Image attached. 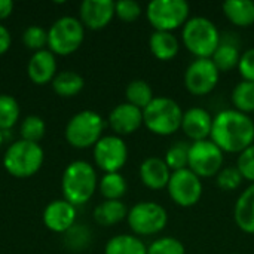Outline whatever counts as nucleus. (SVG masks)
<instances>
[{
  "label": "nucleus",
  "mask_w": 254,
  "mask_h": 254,
  "mask_svg": "<svg viewBox=\"0 0 254 254\" xmlns=\"http://www.w3.org/2000/svg\"><path fill=\"white\" fill-rule=\"evenodd\" d=\"M76 222V207L65 199L49 202L43 211L45 226L57 234H65Z\"/></svg>",
  "instance_id": "obj_17"
},
{
  "label": "nucleus",
  "mask_w": 254,
  "mask_h": 254,
  "mask_svg": "<svg viewBox=\"0 0 254 254\" xmlns=\"http://www.w3.org/2000/svg\"><path fill=\"white\" fill-rule=\"evenodd\" d=\"M107 122L115 135H129L143 125V110L125 101L112 109Z\"/></svg>",
  "instance_id": "obj_14"
},
{
  "label": "nucleus",
  "mask_w": 254,
  "mask_h": 254,
  "mask_svg": "<svg viewBox=\"0 0 254 254\" xmlns=\"http://www.w3.org/2000/svg\"><path fill=\"white\" fill-rule=\"evenodd\" d=\"M22 43L33 52L42 51L48 45V31L40 25H30L22 33Z\"/></svg>",
  "instance_id": "obj_36"
},
{
  "label": "nucleus",
  "mask_w": 254,
  "mask_h": 254,
  "mask_svg": "<svg viewBox=\"0 0 254 254\" xmlns=\"http://www.w3.org/2000/svg\"><path fill=\"white\" fill-rule=\"evenodd\" d=\"M27 73L30 80L36 85H45L52 82L57 74L55 54L49 49L33 52L27 65Z\"/></svg>",
  "instance_id": "obj_19"
},
{
  "label": "nucleus",
  "mask_w": 254,
  "mask_h": 254,
  "mask_svg": "<svg viewBox=\"0 0 254 254\" xmlns=\"http://www.w3.org/2000/svg\"><path fill=\"white\" fill-rule=\"evenodd\" d=\"M91 241V232L85 225H73L67 232L64 243L73 252H83Z\"/></svg>",
  "instance_id": "obj_33"
},
{
  "label": "nucleus",
  "mask_w": 254,
  "mask_h": 254,
  "mask_svg": "<svg viewBox=\"0 0 254 254\" xmlns=\"http://www.w3.org/2000/svg\"><path fill=\"white\" fill-rule=\"evenodd\" d=\"M237 68L243 80L254 82V48H249L241 54Z\"/></svg>",
  "instance_id": "obj_39"
},
{
  "label": "nucleus",
  "mask_w": 254,
  "mask_h": 254,
  "mask_svg": "<svg viewBox=\"0 0 254 254\" xmlns=\"http://www.w3.org/2000/svg\"><path fill=\"white\" fill-rule=\"evenodd\" d=\"M237 168L244 180L254 183V143L238 155Z\"/></svg>",
  "instance_id": "obj_38"
},
{
  "label": "nucleus",
  "mask_w": 254,
  "mask_h": 254,
  "mask_svg": "<svg viewBox=\"0 0 254 254\" xmlns=\"http://www.w3.org/2000/svg\"><path fill=\"white\" fill-rule=\"evenodd\" d=\"M183 110L180 104L168 97H155L152 103L143 109V125L155 135L168 137L180 131Z\"/></svg>",
  "instance_id": "obj_4"
},
{
  "label": "nucleus",
  "mask_w": 254,
  "mask_h": 254,
  "mask_svg": "<svg viewBox=\"0 0 254 254\" xmlns=\"http://www.w3.org/2000/svg\"><path fill=\"white\" fill-rule=\"evenodd\" d=\"M127 222L135 237H153L168 225V213L158 202L141 201L128 210Z\"/></svg>",
  "instance_id": "obj_7"
},
{
  "label": "nucleus",
  "mask_w": 254,
  "mask_h": 254,
  "mask_svg": "<svg viewBox=\"0 0 254 254\" xmlns=\"http://www.w3.org/2000/svg\"><path fill=\"white\" fill-rule=\"evenodd\" d=\"M149 49L159 61H171L179 55L180 42L170 31H153L149 37Z\"/></svg>",
  "instance_id": "obj_21"
},
{
  "label": "nucleus",
  "mask_w": 254,
  "mask_h": 254,
  "mask_svg": "<svg viewBox=\"0 0 254 254\" xmlns=\"http://www.w3.org/2000/svg\"><path fill=\"white\" fill-rule=\"evenodd\" d=\"M241 51H240V45L237 42H234L232 39H223L220 40L219 48L216 49V52L211 57V61L214 63V65L217 67V70L222 71H231L232 68L238 67L240 58H241Z\"/></svg>",
  "instance_id": "obj_24"
},
{
  "label": "nucleus",
  "mask_w": 254,
  "mask_h": 254,
  "mask_svg": "<svg viewBox=\"0 0 254 254\" xmlns=\"http://www.w3.org/2000/svg\"><path fill=\"white\" fill-rule=\"evenodd\" d=\"M45 132H46V124L37 115H30V116L24 118L21 128H19L21 140L31 141V143L40 141L43 138Z\"/></svg>",
  "instance_id": "obj_31"
},
{
  "label": "nucleus",
  "mask_w": 254,
  "mask_h": 254,
  "mask_svg": "<svg viewBox=\"0 0 254 254\" xmlns=\"http://www.w3.org/2000/svg\"><path fill=\"white\" fill-rule=\"evenodd\" d=\"M190 13L186 0H153L146 7V16L155 31H170L183 27Z\"/></svg>",
  "instance_id": "obj_8"
},
{
  "label": "nucleus",
  "mask_w": 254,
  "mask_h": 254,
  "mask_svg": "<svg viewBox=\"0 0 254 254\" xmlns=\"http://www.w3.org/2000/svg\"><path fill=\"white\" fill-rule=\"evenodd\" d=\"M222 10L235 27L247 28L254 24V1L252 0H226L222 4Z\"/></svg>",
  "instance_id": "obj_22"
},
{
  "label": "nucleus",
  "mask_w": 254,
  "mask_h": 254,
  "mask_svg": "<svg viewBox=\"0 0 254 254\" xmlns=\"http://www.w3.org/2000/svg\"><path fill=\"white\" fill-rule=\"evenodd\" d=\"M220 71L211 61V58H196L193 60L183 76L185 86L189 94L196 97H204L213 92L219 83Z\"/></svg>",
  "instance_id": "obj_12"
},
{
  "label": "nucleus",
  "mask_w": 254,
  "mask_h": 254,
  "mask_svg": "<svg viewBox=\"0 0 254 254\" xmlns=\"http://www.w3.org/2000/svg\"><path fill=\"white\" fill-rule=\"evenodd\" d=\"M140 180L141 183L150 189V190H161L167 189L170 177H171V170L165 164L162 158L158 156H150L146 158L138 170Z\"/></svg>",
  "instance_id": "obj_18"
},
{
  "label": "nucleus",
  "mask_w": 254,
  "mask_h": 254,
  "mask_svg": "<svg viewBox=\"0 0 254 254\" xmlns=\"http://www.w3.org/2000/svg\"><path fill=\"white\" fill-rule=\"evenodd\" d=\"M1 143H3V131H0V146H1Z\"/></svg>",
  "instance_id": "obj_42"
},
{
  "label": "nucleus",
  "mask_w": 254,
  "mask_h": 254,
  "mask_svg": "<svg viewBox=\"0 0 254 254\" xmlns=\"http://www.w3.org/2000/svg\"><path fill=\"white\" fill-rule=\"evenodd\" d=\"M167 190L176 205L182 208H190L201 201L204 188L202 180L189 168H185L171 173Z\"/></svg>",
  "instance_id": "obj_11"
},
{
  "label": "nucleus",
  "mask_w": 254,
  "mask_h": 254,
  "mask_svg": "<svg viewBox=\"0 0 254 254\" xmlns=\"http://www.w3.org/2000/svg\"><path fill=\"white\" fill-rule=\"evenodd\" d=\"M104 254H147V246L135 235L121 234L107 241Z\"/></svg>",
  "instance_id": "obj_26"
},
{
  "label": "nucleus",
  "mask_w": 254,
  "mask_h": 254,
  "mask_svg": "<svg viewBox=\"0 0 254 254\" xmlns=\"http://www.w3.org/2000/svg\"><path fill=\"white\" fill-rule=\"evenodd\" d=\"M140 3L134 0H121L115 3V16H118L124 22H134L141 15Z\"/></svg>",
  "instance_id": "obj_37"
},
{
  "label": "nucleus",
  "mask_w": 254,
  "mask_h": 254,
  "mask_svg": "<svg viewBox=\"0 0 254 254\" xmlns=\"http://www.w3.org/2000/svg\"><path fill=\"white\" fill-rule=\"evenodd\" d=\"M10 43H12V37H10L9 30L0 24V55L7 52V49L10 48Z\"/></svg>",
  "instance_id": "obj_40"
},
{
  "label": "nucleus",
  "mask_w": 254,
  "mask_h": 254,
  "mask_svg": "<svg viewBox=\"0 0 254 254\" xmlns=\"http://www.w3.org/2000/svg\"><path fill=\"white\" fill-rule=\"evenodd\" d=\"M106 122L103 116L94 110H82L71 116L65 125V140L76 149L94 147L103 137Z\"/></svg>",
  "instance_id": "obj_6"
},
{
  "label": "nucleus",
  "mask_w": 254,
  "mask_h": 254,
  "mask_svg": "<svg viewBox=\"0 0 254 254\" xmlns=\"http://www.w3.org/2000/svg\"><path fill=\"white\" fill-rule=\"evenodd\" d=\"M231 254H238V253H231Z\"/></svg>",
  "instance_id": "obj_43"
},
{
  "label": "nucleus",
  "mask_w": 254,
  "mask_h": 254,
  "mask_svg": "<svg viewBox=\"0 0 254 254\" xmlns=\"http://www.w3.org/2000/svg\"><path fill=\"white\" fill-rule=\"evenodd\" d=\"M231 100L235 110L246 115L254 113V82H238L232 89Z\"/></svg>",
  "instance_id": "obj_29"
},
{
  "label": "nucleus",
  "mask_w": 254,
  "mask_h": 254,
  "mask_svg": "<svg viewBox=\"0 0 254 254\" xmlns=\"http://www.w3.org/2000/svg\"><path fill=\"white\" fill-rule=\"evenodd\" d=\"M85 39V27L74 16L58 18L48 30L49 51L58 55H70L76 52Z\"/></svg>",
  "instance_id": "obj_9"
},
{
  "label": "nucleus",
  "mask_w": 254,
  "mask_h": 254,
  "mask_svg": "<svg viewBox=\"0 0 254 254\" xmlns=\"http://www.w3.org/2000/svg\"><path fill=\"white\" fill-rule=\"evenodd\" d=\"M51 83H52V89L55 94H58L60 97L68 98V97L77 95L83 89L85 79L73 70H63L55 74Z\"/></svg>",
  "instance_id": "obj_25"
},
{
  "label": "nucleus",
  "mask_w": 254,
  "mask_h": 254,
  "mask_svg": "<svg viewBox=\"0 0 254 254\" xmlns=\"http://www.w3.org/2000/svg\"><path fill=\"white\" fill-rule=\"evenodd\" d=\"M213 118L214 116H211V113L202 107H190L186 112H183L180 129L192 143L208 140L211 135Z\"/></svg>",
  "instance_id": "obj_16"
},
{
  "label": "nucleus",
  "mask_w": 254,
  "mask_h": 254,
  "mask_svg": "<svg viewBox=\"0 0 254 254\" xmlns=\"http://www.w3.org/2000/svg\"><path fill=\"white\" fill-rule=\"evenodd\" d=\"M97 186V171L89 162L73 161L65 167L61 179V188L64 199L74 207L86 204L94 196Z\"/></svg>",
  "instance_id": "obj_2"
},
{
  "label": "nucleus",
  "mask_w": 254,
  "mask_h": 254,
  "mask_svg": "<svg viewBox=\"0 0 254 254\" xmlns=\"http://www.w3.org/2000/svg\"><path fill=\"white\" fill-rule=\"evenodd\" d=\"M19 119V104L7 94H0V131L10 129Z\"/></svg>",
  "instance_id": "obj_30"
},
{
  "label": "nucleus",
  "mask_w": 254,
  "mask_h": 254,
  "mask_svg": "<svg viewBox=\"0 0 254 254\" xmlns=\"http://www.w3.org/2000/svg\"><path fill=\"white\" fill-rule=\"evenodd\" d=\"M188 158H189V144L183 141H177L167 149L164 161L171 170V173H174L188 168Z\"/></svg>",
  "instance_id": "obj_32"
},
{
  "label": "nucleus",
  "mask_w": 254,
  "mask_h": 254,
  "mask_svg": "<svg viewBox=\"0 0 254 254\" xmlns=\"http://www.w3.org/2000/svg\"><path fill=\"white\" fill-rule=\"evenodd\" d=\"M100 193L107 201H121L127 193L128 185L121 173H107L98 182Z\"/></svg>",
  "instance_id": "obj_27"
},
{
  "label": "nucleus",
  "mask_w": 254,
  "mask_h": 254,
  "mask_svg": "<svg viewBox=\"0 0 254 254\" xmlns=\"http://www.w3.org/2000/svg\"><path fill=\"white\" fill-rule=\"evenodd\" d=\"M223 162L225 153L210 138L189 144L188 168L201 180L216 177L223 168Z\"/></svg>",
  "instance_id": "obj_10"
},
{
  "label": "nucleus",
  "mask_w": 254,
  "mask_h": 254,
  "mask_svg": "<svg viewBox=\"0 0 254 254\" xmlns=\"http://www.w3.org/2000/svg\"><path fill=\"white\" fill-rule=\"evenodd\" d=\"M128 216V208L122 201H107L104 199L94 210V220L97 225L109 228L121 223Z\"/></svg>",
  "instance_id": "obj_23"
},
{
  "label": "nucleus",
  "mask_w": 254,
  "mask_h": 254,
  "mask_svg": "<svg viewBox=\"0 0 254 254\" xmlns=\"http://www.w3.org/2000/svg\"><path fill=\"white\" fill-rule=\"evenodd\" d=\"M13 10V1L10 0H0V19L7 18Z\"/></svg>",
  "instance_id": "obj_41"
},
{
  "label": "nucleus",
  "mask_w": 254,
  "mask_h": 254,
  "mask_svg": "<svg viewBox=\"0 0 254 254\" xmlns=\"http://www.w3.org/2000/svg\"><path fill=\"white\" fill-rule=\"evenodd\" d=\"M147 254H186V249L179 238L162 237L147 247Z\"/></svg>",
  "instance_id": "obj_35"
},
{
  "label": "nucleus",
  "mask_w": 254,
  "mask_h": 254,
  "mask_svg": "<svg viewBox=\"0 0 254 254\" xmlns=\"http://www.w3.org/2000/svg\"><path fill=\"white\" fill-rule=\"evenodd\" d=\"M214 179H216L217 188L223 192H232V190L240 189L243 185V180H244L240 170L237 168V165L235 167H223Z\"/></svg>",
  "instance_id": "obj_34"
},
{
  "label": "nucleus",
  "mask_w": 254,
  "mask_h": 254,
  "mask_svg": "<svg viewBox=\"0 0 254 254\" xmlns=\"http://www.w3.org/2000/svg\"><path fill=\"white\" fill-rule=\"evenodd\" d=\"M222 34L217 25L205 16L189 18L182 30L183 46L195 58H211L219 48Z\"/></svg>",
  "instance_id": "obj_3"
},
{
  "label": "nucleus",
  "mask_w": 254,
  "mask_h": 254,
  "mask_svg": "<svg viewBox=\"0 0 254 254\" xmlns=\"http://www.w3.org/2000/svg\"><path fill=\"white\" fill-rule=\"evenodd\" d=\"M128 161V147L119 135H103L94 146L95 165L107 173H119Z\"/></svg>",
  "instance_id": "obj_13"
},
{
  "label": "nucleus",
  "mask_w": 254,
  "mask_h": 254,
  "mask_svg": "<svg viewBox=\"0 0 254 254\" xmlns=\"http://www.w3.org/2000/svg\"><path fill=\"white\" fill-rule=\"evenodd\" d=\"M43 159L45 153L39 143L18 140L13 141L4 152L3 167L10 176L16 179H27L40 170Z\"/></svg>",
  "instance_id": "obj_5"
},
{
  "label": "nucleus",
  "mask_w": 254,
  "mask_h": 254,
  "mask_svg": "<svg viewBox=\"0 0 254 254\" xmlns=\"http://www.w3.org/2000/svg\"><path fill=\"white\" fill-rule=\"evenodd\" d=\"M210 140L223 153L240 155L254 143V121L235 109L222 110L213 118Z\"/></svg>",
  "instance_id": "obj_1"
},
{
  "label": "nucleus",
  "mask_w": 254,
  "mask_h": 254,
  "mask_svg": "<svg viewBox=\"0 0 254 254\" xmlns=\"http://www.w3.org/2000/svg\"><path fill=\"white\" fill-rule=\"evenodd\" d=\"M234 220L244 234L254 235V183L238 196L234 207Z\"/></svg>",
  "instance_id": "obj_20"
},
{
  "label": "nucleus",
  "mask_w": 254,
  "mask_h": 254,
  "mask_svg": "<svg viewBox=\"0 0 254 254\" xmlns=\"http://www.w3.org/2000/svg\"><path fill=\"white\" fill-rule=\"evenodd\" d=\"M115 16V1L112 0H83L79 7V19L83 27L101 30Z\"/></svg>",
  "instance_id": "obj_15"
},
{
  "label": "nucleus",
  "mask_w": 254,
  "mask_h": 254,
  "mask_svg": "<svg viewBox=\"0 0 254 254\" xmlns=\"http://www.w3.org/2000/svg\"><path fill=\"white\" fill-rule=\"evenodd\" d=\"M125 97H127V103H129V104H132V106H135V107H138L141 110L146 109L152 103V100L155 98L152 86L143 79L131 80L127 85Z\"/></svg>",
  "instance_id": "obj_28"
}]
</instances>
